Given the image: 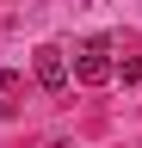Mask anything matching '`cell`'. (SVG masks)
I'll use <instances>...</instances> for the list:
<instances>
[{"label": "cell", "mask_w": 142, "mask_h": 148, "mask_svg": "<svg viewBox=\"0 0 142 148\" xmlns=\"http://www.w3.org/2000/svg\"><path fill=\"white\" fill-rule=\"evenodd\" d=\"M31 74H37V86H43V92H62L68 80H74L68 49H62V43H37V49H31Z\"/></svg>", "instance_id": "cell-1"}, {"label": "cell", "mask_w": 142, "mask_h": 148, "mask_svg": "<svg viewBox=\"0 0 142 148\" xmlns=\"http://www.w3.org/2000/svg\"><path fill=\"white\" fill-rule=\"evenodd\" d=\"M111 74H117V62H111V43H105V37L80 43V56H74V80L80 86H105Z\"/></svg>", "instance_id": "cell-2"}, {"label": "cell", "mask_w": 142, "mask_h": 148, "mask_svg": "<svg viewBox=\"0 0 142 148\" xmlns=\"http://www.w3.org/2000/svg\"><path fill=\"white\" fill-rule=\"evenodd\" d=\"M117 80H123V86H142V56H130V62H117Z\"/></svg>", "instance_id": "cell-3"}, {"label": "cell", "mask_w": 142, "mask_h": 148, "mask_svg": "<svg viewBox=\"0 0 142 148\" xmlns=\"http://www.w3.org/2000/svg\"><path fill=\"white\" fill-rule=\"evenodd\" d=\"M12 86H19V74H12V68H0V92H12Z\"/></svg>", "instance_id": "cell-4"}]
</instances>
